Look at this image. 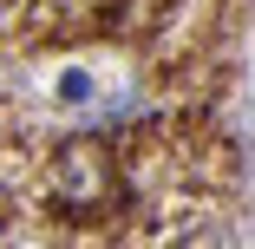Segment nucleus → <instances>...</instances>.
<instances>
[{"label": "nucleus", "mask_w": 255, "mask_h": 249, "mask_svg": "<svg viewBox=\"0 0 255 249\" xmlns=\"http://www.w3.org/2000/svg\"><path fill=\"white\" fill-rule=\"evenodd\" d=\"M105 190H112V164H105L98 144H66V151L53 158V197H59L66 210L98 204Z\"/></svg>", "instance_id": "nucleus-1"}, {"label": "nucleus", "mask_w": 255, "mask_h": 249, "mask_svg": "<svg viewBox=\"0 0 255 249\" xmlns=\"http://www.w3.org/2000/svg\"><path fill=\"white\" fill-rule=\"evenodd\" d=\"M59 98H66V105H85V98H92V79L85 72H66L59 79Z\"/></svg>", "instance_id": "nucleus-2"}]
</instances>
